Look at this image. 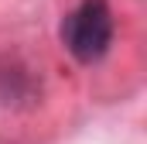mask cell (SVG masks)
<instances>
[{
	"mask_svg": "<svg viewBox=\"0 0 147 144\" xmlns=\"http://www.w3.org/2000/svg\"><path fill=\"white\" fill-rule=\"evenodd\" d=\"M113 31H116V24H113L110 3L106 0H82L62 21V45L75 62L92 65L110 52Z\"/></svg>",
	"mask_w": 147,
	"mask_h": 144,
	"instance_id": "6da1fadb",
	"label": "cell"
}]
</instances>
